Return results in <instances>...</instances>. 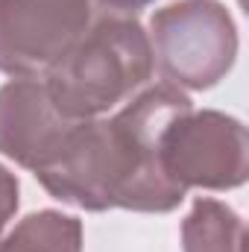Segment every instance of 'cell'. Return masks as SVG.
I'll return each mask as SVG.
<instances>
[{
    "label": "cell",
    "mask_w": 249,
    "mask_h": 252,
    "mask_svg": "<svg viewBox=\"0 0 249 252\" xmlns=\"http://www.w3.org/2000/svg\"><path fill=\"white\" fill-rule=\"evenodd\" d=\"M190 109L182 88L153 82L118 112L76 121L56 156L35 170V179L53 199L82 211L167 214L187 193L164 173L161 135Z\"/></svg>",
    "instance_id": "1"
},
{
    "label": "cell",
    "mask_w": 249,
    "mask_h": 252,
    "mask_svg": "<svg viewBox=\"0 0 249 252\" xmlns=\"http://www.w3.org/2000/svg\"><path fill=\"white\" fill-rule=\"evenodd\" d=\"M156 56L135 15L97 12L88 30L50 64L41 79L67 121H94L118 112L153 85Z\"/></svg>",
    "instance_id": "2"
},
{
    "label": "cell",
    "mask_w": 249,
    "mask_h": 252,
    "mask_svg": "<svg viewBox=\"0 0 249 252\" xmlns=\"http://www.w3.org/2000/svg\"><path fill=\"white\" fill-rule=\"evenodd\" d=\"M150 44L164 82L182 91H208L238 59V27L217 0H179L150 18Z\"/></svg>",
    "instance_id": "3"
},
{
    "label": "cell",
    "mask_w": 249,
    "mask_h": 252,
    "mask_svg": "<svg viewBox=\"0 0 249 252\" xmlns=\"http://www.w3.org/2000/svg\"><path fill=\"white\" fill-rule=\"evenodd\" d=\"M161 164L173 185L190 190H232L249 176L247 126L232 115L185 112L161 135Z\"/></svg>",
    "instance_id": "4"
},
{
    "label": "cell",
    "mask_w": 249,
    "mask_h": 252,
    "mask_svg": "<svg viewBox=\"0 0 249 252\" xmlns=\"http://www.w3.org/2000/svg\"><path fill=\"white\" fill-rule=\"evenodd\" d=\"M97 12V0H0V70L41 76Z\"/></svg>",
    "instance_id": "5"
},
{
    "label": "cell",
    "mask_w": 249,
    "mask_h": 252,
    "mask_svg": "<svg viewBox=\"0 0 249 252\" xmlns=\"http://www.w3.org/2000/svg\"><path fill=\"white\" fill-rule=\"evenodd\" d=\"M73 124L53 106L41 76H12L0 85V153L15 164L41 170Z\"/></svg>",
    "instance_id": "6"
},
{
    "label": "cell",
    "mask_w": 249,
    "mask_h": 252,
    "mask_svg": "<svg viewBox=\"0 0 249 252\" xmlns=\"http://www.w3.org/2000/svg\"><path fill=\"white\" fill-rule=\"evenodd\" d=\"M244 220L235 208L220 199H193L182 220V250L185 252H244Z\"/></svg>",
    "instance_id": "7"
},
{
    "label": "cell",
    "mask_w": 249,
    "mask_h": 252,
    "mask_svg": "<svg viewBox=\"0 0 249 252\" xmlns=\"http://www.w3.org/2000/svg\"><path fill=\"white\" fill-rule=\"evenodd\" d=\"M0 252H82V223L56 208L32 211L0 238Z\"/></svg>",
    "instance_id": "8"
},
{
    "label": "cell",
    "mask_w": 249,
    "mask_h": 252,
    "mask_svg": "<svg viewBox=\"0 0 249 252\" xmlns=\"http://www.w3.org/2000/svg\"><path fill=\"white\" fill-rule=\"evenodd\" d=\"M18 205H21V185H18L15 173L0 164V235L9 226V220L15 217Z\"/></svg>",
    "instance_id": "9"
},
{
    "label": "cell",
    "mask_w": 249,
    "mask_h": 252,
    "mask_svg": "<svg viewBox=\"0 0 249 252\" xmlns=\"http://www.w3.org/2000/svg\"><path fill=\"white\" fill-rule=\"evenodd\" d=\"M150 3H156V0H97V9L112 12V15H138Z\"/></svg>",
    "instance_id": "10"
}]
</instances>
